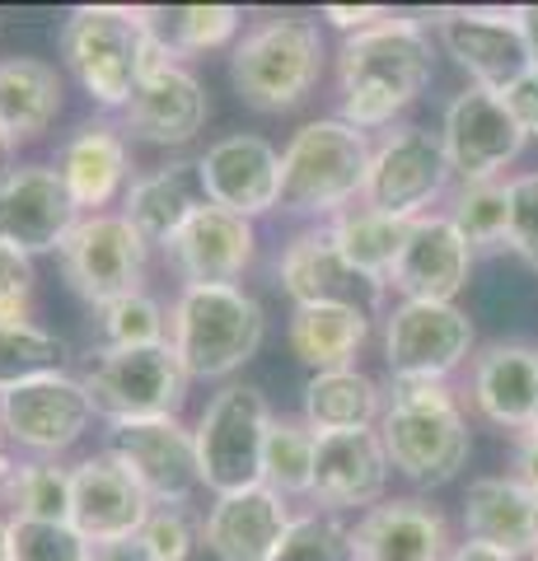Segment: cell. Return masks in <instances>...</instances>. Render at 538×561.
Listing matches in <instances>:
<instances>
[{"instance_id":"33","label":"cell","mask_w":538,"mask_h":561,"mask_svg":"<svg viewBox=\"0 0 538 561\" xmlns=\"http://www.w3.org/2000/svg\"><path fill=\"white\" fill-rule=\"evenodd\" d=\"M276 286L286 290L290 309L295 305H319V300H337L352 286V272L342 267V257L333 249L328 225H300L276 253Z\"/></svg>"},{"instance_id":"48","label":"cell","mask_w":538,"mask_h":561,"mask_svg":"<svg viewBox=\"0 0 538 561\" xmlns=\"http://www.w3.org/2000/svg\"><path fill=\"white\" fill-rule=\"evenodd\" d=\"M94 561H150V557L141 548V538H117V542H99Z\"/></svg>"},{"instance_id":"46","label":"cell","mask_w":538,"mask_h":561,"mask_svg":"<svg viewBox=\"0 0 538 561\" xmlns=\"http://www.w3.org/2000/svg\"><path fill=\"white\" fill-rule=\"evenodd\" d=\"M393 10H385V5H323L319 10V24H328V28H337L342 38H352V33H366V28H375L379 20H389Z\"/></svg>"},{"instance_id":"49","label":"cell","mask_w":538,"mask_h":561,"mask_svg":"<svg viewBox=\"0 0 538 561\" xmlns=\"http://www.w3.org/2000/svg\"><path fill=\"white\" fill-rule=\"evenodd\" d=\"M515 28H519V38H525L529 66H538V5H515Z\"/></svg>"},{"instance_id":"1","label":"cell","mask_w":538,"mask_h":561,"mask_svg":"<svg viewBox=\"0 0 538 561\" xmlns=\"http://www.w3.org/2000/svg\"><path fill=\"white\" fill-rule=\"evenodd\" d=\"M337 117L356 131L379 136L403 122V113L436 80V38L426 20L389 14L366 33L342 38L333 51Z\"/></svg>"},{"instance_id":"50","label":"cell","mask_w":538,"mask_h":561,"mask_svg":"<svg viewBox=\"0 0 538 561\" xmlns=\"http://www.w3.org/2000/svg\"><path fill=\"white\" fill-rule=\"evenodd\" d=\"M449 561H525V557H511V552H496L488 548V542H455V552H449Z\"/></svg>"},{"instance_id":"25","label":"cell","mask_w":538,"mask_h":561,"mask_svg":"<svg viewBox=\"0 0 538 561\" xmlns=\"http://www.w3.org/2000/svg\"><path fill=\"white\" fill-rule=\"evenodd\" d=\"M534 398H538V346L519 337H501L478 346V356L468 360V389L463 402H473V412L488 426L506 435H525L534 426Z\"/></svg>"},{"instance_id":"5","label":"cell","mask_w":538,"mask_h":561,"mask_svg":"<svg viewBox=\"0 0 538 561\" xmlns=\"http://www.w3.org/2000/svg\"><path fill=\"white\" fill-rule=\"evenodd\" d=\"M328 38L319 20L305 14H272L239 33L230 47V84L244 108L263 117L295 113L314 99L328 76Z\"/></svg>"},{"instance_id":"18","label":"cell","mask_w":538,"mask_h":561,"mask_svg":"<svg viewBox=\"0 0 538 561\" xmlns=\"http://www.w3.org/2000/svg\"><path fill=\"white\" fill-rule=\"evenodd\" d=\"M160 253L179 286H244L257 267V225L206 202Z\"/></svg>"},{"instance_id":"55","label":"cell","mask_w":538,"mask_h":561,"mask_svg":"<svg viewBox=\"0 0 538 561\" xmlns=\"http://www.w3.org/2000/svg\"><path fill=\"white\" fill-rule=\"evenodd\" d=\"M525 561H538V542H534V548H529V557Z\"/></svg>"},{"instance_id":"15","label":"cell","mask_w":538,"mask_h":561,"mask_svg":"<svg viewBox=\"0 0 538 561\" xmlns=\"http://www.w3.org/2000/svg\"><path fill=\"white\" fill-rule=\"evenodd\" d=\"M197 179L211 206L257 225L282 202V150L257 131H230L197 154Z\"/></svg>"},{"instance_id":"4","label":"cell","mask_w":538,"mask_h":561,"mask_svg":"<svg viewBox=\"0 0 538 561\" xmlns=\"http://www.w3.org/2000/svg\"><path fill=\"white\" fill-rule=\"evenodd\" d=\"M370 136L337 113L309 117L282 150V202L276 216L300 225H328L366 197Z\"/></svg>"},{"instance_id":"19","label":"cell","mask_w":538,"mask_h":561,"mask_svg":"<svg viewBox=\"0 0 538 561\" xmlns=\"http://www.w3.org/2000/svg\"><path fill=\"white\" fill-rule=\"evenodd\" d=\"M76 220L80 210L51 164L20 160L0 179V243H10L14 253L24 257L61 253Z\"/></svg>"},{"instance_id":"2","label":"cell","mask_w":538,"mask_h":561,"mask_svg":"<svg viewBox=\"0 0 538 561\" xmlns=\"http://www.w3.org/2000/svg\"><path fill=\"white\" fill-rule=\"evenodd\" d=\"M61 70L76 80V90L90 99V108L117 117L131 103L146 70L169 66L173 51L150 28V10L127 5H80L57 28Z\"/></svg>"},{"instance_id":"45","label":"cell","mask_w":538,"mask_h":561,"mask_svg":"<svg viewBox=\"0 0 538 561\" xmlns=\"http://www.w3.org/2000/svg\"><path fill=\"white\" fill-rule=\"evenodd\" d=\"M501 103L515 117V127L525 131V140H538V66H529L525 76H515L506 90H501Z\"/></svg>"},{"instance_id":"10","label":"cell","mask_w":538,"mask_h":561,"mask_svg":"<svg viewBox=\"0 0 538 561\" xmlns=\"http://www.w3.org/2000/svg\"><path fill=\"white\" fill-rule=\"evenodd\" d=\"M379 351L389 379L455 383V375L478 356V328L459 305L393 300L379 313Z\"/></svg>"},{"instance_id":"12","label":"cell","mask_w":538,"mask_h":561,"mask_svg":"<svg viewBox=\"0 0 538 561\" xmlns=\"http://www.w3.org/2000/svg\"><path fill=\"white\" fill-rule=\"evenodd\" d=\"M94 402L71 370H51L0 393V440L24 459H66L94 431Z\"/></svg>"},{"instance_id":"31","label":"cell","mask_w":538,"mask_h":561,"mask_svg":"<svg viewBox=\"0 0 538 561\" xmlns=\"http://www.w3.org/2000/svg\"><path fill=\"white\" fill-rule=\"evenodd\" d=\"M66 108V76L43 57H5L0 61V122L14 146L43 140Z\"/></svg>"},{"instance_id":"38","label":"cell","mask_w":538,"mask_h":561,"mask_svg":"<svg viewBox=\"0 0 538 561\" xmlns=\"http://www.w3.org/2000/svg\"><path fill=\"white\" fill-rule=\"evenodd\" d=\"M66 356H71L66 337H57L38 319H0V393L38 375L66 370Z\"/></svg>"},{"instance_id":"35","label":"cell","mask_w":538,"mask_h":561,"mask_svg":"<svg viewBox=\"0 0 538 561\" xmlns=\"http://www.w3.org/2000/svg\"><path fill=\"white\" fill-rule=\"evenodd\" d=\"M314 463H319V435L305 426L300 412H276L263 440V482L282 501H309L314 491Z\"/></svg>"},{"instance_id":"29","label":"cell","mask_w":538,"mask_h":561,"mask_svg":"<svg viewBox=\"0 0 538 561\" xmlns=\"http://www.w3.org/2000/svg\"><path fill=\"white\" fill-rule=\"evenodd\" d=\"M197 206H206L202 197V179H197V160H164L154 169H141L123 197V216L131 220V230L141 234L150 249H164L187 225Z\"/></svg>"},{"instance_id":"52","label":"cell","mask_w":538,"mask_h":561,"mask_svg":"<svg viewBox=\"0 0 538 561\" xmlns=\"http://www.w3.org/2000/svg\"><path fill=\"white\" fill-rule=\"evenodd\" d=\"M14 463H20V459H14V449L0 440V496H5V486H10V478H14Z\"/></svg>"},{"instance_id":"17","label":"cell","mask_w":538,"mask_h":561,"mask_svg":"<svg viewBox=\"0 0 538 561\" xmlns=\"http://www.w3.org/2000/svg\"><path fill=\"white\" fill-rule=\"evenodd\" d=\"M57 179L71 192V202L80 216H103L117 210L127 197V187L136 179V160H131V136L123 131L117 117H84L80 127L57 146Z\"/></svg>"},{"instance_id":"9","label":"cell","mask_w":538,"mask_h":561,"mask_svg":"<svg viewBox=\"0 0 538 561\" xmlns=\"http://www.w3.org/2000/svg\"><path fill=\"white\" fill-rule=\"evenodd\" d=\"M455 173H449L440 127L422 122H398V127L370 136V173H366V202L370 210H385L398 220H422L440 210Z\"/></svg>"},{"instance_id":"28","label":"cell","mask_w":538,"mask_h":561,"mask_svg":"<svg viewBox=\"0 0 538 561\" xmlns=\"http://www.w3.org/2000/svg\"><path fill=\"white\" fill-rule=\"evenodd\" d=\"M459 524L468 542H488L496 552L529 557L538 542V501L519 486L511 472H488L463 486Z\"/></svg>"},{"instance_id":"53","label":"cell","mask_w":538,"mask_h":561,"mask_svg":"<svg viewBox=\"0 0 538 561\" xmlns=\"http://www.w3.org/2000/svg\"><path fill=\"white\" fill-rule=\"evenodd\" d=\"M0 561H10V519L0 515Z\"/></svg>"},{"instance_id":"44","label":"cell","mask_w":538,"mask_h":561,"mask_svg":"<svg viewBox=\"0 0 538 561\" xmlns=\"http://www.w3.org/2000/svg\"><path fill=\"white\" fill-rule=\"evenodd\" d=\"M33 295H38L33 257L0 243V319H33Z\"/></svg>"},{"instance_id":"37","label":"cell","mask_w":538,"mask_h":561,"mask_svg":"<svg viewBox=\"0 0 538 561\" xmlns=\"http://www.w3.org/2000/svg\"><path fill=\"white\" fill-rule=\"evenodd\" d=\"M0 505H10V519L33 524H71V463L61 459H20Z\"/></svg>"},{"instance_id":"7","label":"cell","mask_w":538,"mask_h":561,"mask_svg":"<svg viewBox=\"0 0 538 561\" xmlns=\"http://www.w3.org/2000/svg\"><path fill=\"white\" fill-rule=\"evenodd\" d=\"M80 383L90 393L99 421L123 426V421H160V416H183L187 402V379L183 360L173 346H136V351H108L94 346L80 365Z\"/></svg>"},{"instance_id":"54","label":"cell","mask_w":538,"mask_h":561,"mask_svg":"<svg viewBox=\"0 0 538 561\" xmlns=\"http://www.w3.org/2000/svg\"><path fill=\"white\" fill-rule=\"evenodd\" d=\"M529 431H538V398H534V426Z\"/></svg>"},{"instance_id":"36","label":"cell","mask_w":538,"mask_h":561,"mask_svg":"<svg viewBox=\"0 0 538 561\" xmlns=\"http://www.w3.org/2000/svg\"><path fill=\"white\" fill-rule=\"evenodd\" d=\"M440 210L449 216V225L463 234V243L478 257L506 249V239H511V192H506V179H496V183H455Z\"/></svg>"},{"instance_id":"13","label":"cell","mask_w":538,"mask_h":561,"mask_svg":"<svg viewBox=\"0 0 538 561\" xmlns=\"http://www.w3.org/2000/svg\"><path fill=\"white\" fill-rule=\"evenodd\" d=\"M440 146L455 183H496L511 179L515 160L525 154V131L515 127L506 103L492 90L463 84V90L445 103L440 117Z\"/></svg>"},{"instance_id":"43","label":"cell","mask_w":538,"mask_h":561,"mask_svg":"<svg viewBox=\"0 0 538 561\" xmlns=\"http://www.w3.org/2000/svg\"><path fill=\"white\" fill-rule=\"evenodd\" d=\"M506 192H511V239H506V253H515L529 272H538V169L511 173Z\"/></svg>"},{"instance_id":"26","label":"cell","mask_w":538,"mask_h":561,"mask_svg":"<svg viewBox=\"0 0 538 561\" xmlns=\"http://www.w3.org/2000/svg\"><path fill=\"white\" fill-rule=\"evenodd\" d=\"M290 519V501H282L263 482L239 486L211 496V505L202 511V542L216 561H272Z\"/></svg>"},{"instance_id":"20","label":"cell","mask_w":538,"mask_h":561,"mask_svg":"<svg viewBox=\"0 0 538 561\" xmlns=\"http://www.w3.org/2000/svg\"><path fill=\"white\" fill-rule=\"evenodd\" d=\"M206 117H211V99H206V84L193 66L169 61L154 66L141 76L136 94L117 122L131 140L154 150H183L206 131Z\"/></svg>"},{"instance_id":"6","label":"cell","mask_w":538,"mask_h":561,"mask_svg":"<svg viewBox=\"0 0 538 561\" xmlns=\"http://www.w3.org/2000/svg\"><path fill=\"white\" fill-rule=\"evenodd\" d=\"M169 346L193 383H230L267 346V309L249 286H179Z\"/></svg>"},{"instance_id":"40","label":"cell","mask_w":538,"mask_h":561,"mask_svg":"<svg viewBox=\"0 0 538 561\" xmlns=\"http://www.w3.org/2000/svg\"><path fill=\"white\" fill-rule=\"evenodd\" d=\"M272 561H360L356 538H352V519L323 515L309 505V511H300L290 519V529H286Z\"/></svg>"},{"instance_id":"3","label":"cell","mask_w":538,"mask_h":561,"mask_svg":"<svg viewBox=\"0 0 538 561\" xmlns=\"http://www.w3.org/2000/svg\"><path fill=\"white\" fill-rule=\"evenodd\" d=\"M385 416H379V440L393 472L422 491L455 482L473 454V431H468V402L455 383L426 379H389L385 383Z\"/></svg>"},{"instance_id":"30","label":"cell","mask_w":538,"mask_h":561,"mask_svg":"<svg viewBox=\"0 0 538 561\" xmlns=\"http://www.w3.org/2000/svg\"><path fill=\"white\" fill-rule=\"evenodd\" d=\"M389 389L370 370H323L309 375L300 389V421L319 435H352V431H375L385 416Z\"/></svg>"},{"instance_id":"11","label":"cell","mask_w":538,"mask_h":561,"mask_svg":"<svg viewBox=\"0 0 538 561\" xmlns=\"http://www.w3.org/2000/svg\"><path fill=\"white\" fill-rule=\"evenodd\" d=\"M150 243L131 230L123 210H103V216H80L76 230L61 243V280L76 300L99 313L103 305L123 300V295L146 290L150 280Z\"/></svg>"},{"instance_id":"51","label":"cell","mask_w":538,"mask_h":561,"mask_svg":"<svg viewBox=\"0 0 538 561\" xmlns=\"http://www.w3.org/2000/svg\"><path fill=\"white\" fill-rule=\"evenodd\" d=\"M20 164V146H14V136H10V127L5 122H0V179H5V173Z\"/></svg>"},{"instance_id":"42","label":"cell","mask_w":538,"mask_h":561,"mask_svg":"<svg viewBox=\"0 0 538 561\" xmlns=\"http://www.w3.org/2000/svg\"><path fill=\"white\" fill-rule=\"evenodd\" d=\"M10 561H94V542H84L71 524L10 519Z\"/></svg>"},{"instance_id":"22","label":"cell","mask_w":538,"mask_h":561,"mask_svg":"<svg viewBox=\"0 0 538 561\" xmlns=\"http://www.w3.org/2000/svg\"><path fill=\"white\" fill-rule=\"evenodd\" d=\"M150 496L131 482V472L108 449H94L71 463V529L84 542H117L136 538L150 519Z\"/></svg>"},{"instance_id":"27","label":"cell","mask_w":538,"mask_h":561,"mask_svg":"<svg viewBox=\"0 0 538 561\" xmlns=\"http://www.w3.org/2000/svg\"><path fill=\"white\" fill-rule=\"evenodd\" d=\"M370 337H375V319L352 295L319 300V305H295L286 319V346L309 375L352 370V365H360V351L370 346Z\"/></svg>"},{"instance_id":"14","label":"cell","mask_w":538,"mask_h":561,"mask_svg":"<svg viewBox=\"0 0 538 561\" xmlns=\"http://www.w3.org/2000/svg\"><path fill=\"white\" fill-rule=\"evenodd\" d=\"M103 449L131 472V482L146 491L150 505H193L202 491L193 426L183 416L160 421H123L108 426Z\"/></svg>"},{"instance_id":"32","label":"cell","mask_w":538,"mask_h":561,"mask_svg":"<svg viewBox=\"0 0 538 561\" xmlns=\"http://www.w3.org/2000/svg\"><path fill=\"white\" fill-rule=\"evenodd\" d=\"M412 220L385 216V210H370L366 202H356L352 210H342L337 220H328V234H333V249L342 257V267L352 272V280H366L375 295L389 290L393 262L403 253Z\"/></svg>"},{"instance_id":"16","label":"cell","mask_w":538,"mask_h":561,"mask_svg":"<svg viewBox=\"0 0 538 561\" xmlns=\"http://www.w3.org/2000/svg\"><path fill=\"white\" fill-rule=\"evenodd\" d=\"M431 33L449 61H455L468 84L478 90L501 94L515 76L529 70V51L525 38L515 28V10H482V5H455V10H436L431 14Z\"/></svg>"},{"instance_id":"21","label":"cell","mask_w":538,"mask_h":561,"mask_svg":"<svg viewBox=\"0 0 538 561\" xmlns=\"http://www.w3.org/2000/svg\"><path fill=\"white\" fill-rule=\"evenodd\" d=\"M478 253L463 243V234L449 225L445 210L412 220L403 253L393 262L389 290L398 300H426V305H459V295L473 280Z\"/></svg>"},{"instance_id":"8","label":"cell","mask_w":538,"mask_h":561,"mask_svg":"<svg viewBox=\"0 0 538 561\" xmlns=\"http://www.w3.org/2000/svg\"><path fill=\"white\" fill-rule=\"evenodd\" d=\"M272 416H276L272 398L244 379L220 383V389L206 398V408L193 421L202 491L225 496V491H239V486H257Z\"/></svg>"},{"instance_id":"41","label":"cell","mask_w":538,"mask_h":561,"mask_svg":"<svg viewBox=\"0 0 538 561\" xmlns=\"http://www.w3.org/2000/svg\"><path fill=\"white\" fill-rule=\"evenodd\" d=\"M136 538L150 561H197L206 548L197 505H154Z\"/></svg>"},{"instance_id":"34","label":"cell","mask_w":538,"mask_h":561,"mask_svg":"<svg viewBox=\"0 0 538 561\" xmlns=\"http://www.w3.org/2000/svg\"><path fill=\"white\" fill-rule=\"evenodd\" d=\"M150 28L173 51V61H197L206 51H230L244 33V10L239 5H169L150 10Z\"/></svg>"},{"instance_id":"39","label":"cell","mask_w":538,"mask_h":561,"mask_svg":"<svg viewBox=\"0 0 538 561\" xmlns=\"http://www.w3.org/2000/svg\"><path fill=\"white\" fill-rule=\"evenodd\" d=\"M99 346L108 351H136V346H164L169 342V305L150 290L123 295L94 313Z\"/></svg>"},{"instance_id":"23","label":"cell","mask_w":538,"mask_h":561,"mask_svg":"<svg viewBox=\"0 0 538 561\" xmlns=\"http://www.w3.org/2000/svg\"><path fill=\"white\" fill-rule=\"evenodd\" d=\"M393 463L385 454L379 431H352V435H323L319 463H314V491L309 505L323 515H366L370 505L389 501Z\"/></svg>"},{"instance_id":"47","label":"cell","mask_w":538,"mask_h":561,"mask_svg":"<svg viewBox=\"0 0 538 561\" xmlns=\"http://www.w3.org/2000/svg\"><path fill=\"white\" fill-rule=\"evenodd\" d=\"M506 472L538 501V431L511 435V468Z\"/></svg>"},{"instance_id":"24","label":"cell","mask_w":538,"mask_h":561,"mask_svg":"<svg viewBox=\"0 0 538 561\" xmlns=\"http://www.w3.org/2000/svg\"><path fill=\"white\" fill-rule=\"evenodd\" d=\"M360 561H449L455 524L431 496H389L352 519Z\"/></svg>"}]
</instances>
